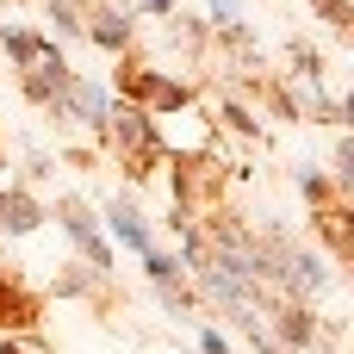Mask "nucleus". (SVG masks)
Instances as JSON below:
<instances>
[{
    "label": "nucleus",
    "instance_id": "nucleus-1",
    "mask_svg": "<svg viewBox=\"0 0 354 354\" xmlns=\"http://www.w3.org/2000/svg\"><path fill=\"white\" fill-rule=\"evenodd\" d=\"M100 131H106V143L124 156V168H131L137 180H149V174H156V162H162V131H156V112H143V106L131 100V106H112V112L100 118Z\"/></svg>",
    "mask_w": 354,
    "mask_h": 354
},
{
    "label": "nucleus",
    "instance_id": "nucleus-2",
    "mask_svg": "<svg viewBox=\"0 0 354 354\" xmlns=\"http://www.w3.org/2000/svg\"><path fill=\"white\" fill-rule=\"evenodd\" d=\"M124 93H131L143 112H180V106H193V87H180V81H168V75H149L143 62L124 68Z\"/></svg>",
    "mask_w": 354,
    "mask_h": 354
},
{
    "label": "nucleus",
    "instance_id": "nucleus-3",
    "mask_svg": "<svg viewBox=\"0 0 354 354\" xmlns=\"http://www.w3.org/2000/svg\"><path fill=\"white\" fill-rule=\"evenodd\" d=\"M56 218H62V230L75 236V249L87 255V268H93V274H106V268H112V243H106V230L93 224V212H87L81 199H62V205H56Z\"/></svg>",
    "mask_w": 354,
    "mask_h": 354
},
{
    "label": "nucleus",
    "instance_id": "nucleus-4",
    "mask_svg": "<svg viewBox=\"0 0 354 354\" xmlns=\"http://www.w3.org/2000/svg\"><path fill=\"white\" fill-rule=\"evenodd\" d=\"M112 112V93L100 87V81H81V75H68V87H62V100H56V118H81V124H100Z\"/></svg>",
    "mask_w": 354,
    "mask_h": 354
},
{
    "label": "nucleus",
    "instance_id": "nucleus-5",
    "mask_svg": "<svg viewBox=\"0 0 354 354\" xmlns=\"http://www.w3.org/2000/svg\"><path fill=\"white\" fill-rule=\"evenodd\" d=\"M106 218H112V236H118L124 249H137V255H143V249L156 243V236H149V224H143V212H137L131 199H112V205H106Z\"/></svg>",
    "mask_w": 354,
    "mask_h": 354
},
{
    "label": "nucleus",
    "instance_id": "nucleus-6",
    "mask_svg": "<svg viewBox=\"0 0 354 354\" xmlns=\"http://www.w3.org/2000/svg\"><path fill=\"white\" fill-rule=\"evenodd\" d=\"M0 44H6V56L19 62V68H31V62H44L56 44L50 37H37V31H19V25H0Z\"/></svg>",
    "mask_w": 354,
    "mask_h": 354
},
{
    "label": "nucleus",
    "instance_id": "nucleus-7",
    "mask_svg": "<svg viewBox=\"0 0 354 354\" xmlns=\"http://www.w3.org/2000/svg\"><path fill=\"white\" fill-rule=\"evenodd\" d=\"M87 19H93V25H81V31H87L100 50H124V44H131V19H124V12H106V6H100V12H87Z\"/></svg>",
    "mask_w": 354,
    "mask_h": 354
},
{
    "label": "nucleus",
    "instance_id": "nucleus-8",
    "mask_svg": "<svg viewBox=\"0 0 354 354\" xmlns=\"http://www.w3.org/2000/svg\"><path fill=\"white\" fill-rule=\"evenodd\" d=\"M0 224H6L12 236H25V230H37V224H44V212H37V199H31V193H19V187H12V193H6V205H0Z\"/></svg>",
    "mask_w": 354,
    "mask_h": 354
},
{
    "label": "nucleus",
    "instance_id": "nucleus-9",
    "mask_svg": "<svg viewBox=\"0 0 354 354\" xmlns=\"http://www.w3.org/2000/svg\"><path fill=\"white\" fill-rule=\"evenodd\" d=\"M280 317V348H305L311 336H317V317L305 311V305H286V311H274Z\"/></svg>",
    "mask_w": 354,
    "mask_h": 354
},
{
    "label": "nucleus",
    "instance_id": "nucleus-10",
    "mask_svg": "<svg viewBox=\"0 0 354 354\" xmlns=\"http://www.w3.org/2000/svg\"><path fill=\"white\" fill-rule=\"evenodd\" d=\"M317 230L330 236L336 261H348V255H354V230H348V212H342V205H324V212H317Z\"/></svg>",
    "mask_w": 354,
    "mask_h": 354
},
{
    "label": "nucleus",
    "instance_id": "nucleus-11",
    "mask_svg": "<svg viewBox=\"0 0 354 354\" xmlns=\"http://www.w3.org/2000/svg\"><path fill=\"white\" fill-rule=\"evenodd\" d=\"M0 324H6V330H12V324H31V299H25L6 274H0Z\"/></svg>",
    "mask_w": 354,
    "mask_h": 354
},
{
    "label": "nucleus",
    "instance_id": "nucleus-12",
    "mask_svg": "<svg viewBox=\"0 0 354 354\" xmlns=\"http://www.w3.org/2000/svg\"><path fill=\"white\" fill-rule=\"evenodd\" d=\"M50 19H56V31H62V37H75V31H81V12H75L68 0H50Z\"/></svg>",
    "mask_w": 354,
    "mask_h": 354
},
{
    "label": "nucleus",
    "instance_id": "nucleus-13",
    "mask_svg": "<svg viewBox=\"0 0 354 354\" xmlns=\"http://www.w3.org/2000/svg\"><path fill=\"white\" fill-rule=\"evenodd\" d=\"M348 180H354V143L342 137L336 143V187H348Z\"/></svg>",
    "mask_w": 354,
    "mask_h": 354
},
{
    "label": "nucleus",
    "instance_id": "nucleus-14",
    "mask_svg": "<svg viewBox=\"0 0 354 354\" xmlns=\"http://www.w3.org/2000/svg\"><path fill=\"white\" fill-rule=\"evenodd\" d=\"M299 187H305V199H317V205L330 199V180H324V174H299Z\"/></svg>",
    "mask_w": 354,
    "mask_h": 354
},
{
    "label": "nucleus",
    "instance_id": "nucleus-15",
    "mask_svg": "<svg viewBox=\"0 0 354 354\" xmlns=\"http://www.w3.org/2000/svg\"><path fill=\"white\" fill-rule=\"evenodd\" d=\"M311 6H317L330 25H348V0H311Z\"/></svg>",
    "mask_w": 354,
    "mask_h": 354
},
{
    "label": "nucleus",
    "instance_id": "nucleus-16",
    "mask_svg": "<svg viewBox=\"0 0 354 354\" xmlns=\"http://www.w3.org/2000/svg\"><path fill=\"white\" fill-rule=\"evenodd\" d=\"M212 12H218V25H236L243 19V0H212Z\"/></svg>",
    "mask_w": 354,
    "mask_h": 354
},
{
    "label": "nucleus",
    "instance_id": "nucleus-17",
    "mask_svg": "<svg viewBox=\"0 0 354 354\" xmlns=\"http://www.w3.org/2000/svg\"><path fill=\"white\" fill-rule=\"evenodd\" d=\"M199 348H205V354H230V348H224V342H218V336H212V330L199 336Z\"/></svg>",
    "mask_w": 354,
    "mask_h": 354
},
{
    "label": "nucleus",
    "instance_id": "nucleus-18",
    "mask_svg": "<svg viewBox=\"0 0 354 354\" xmlns=\"http://www.w3.org/2000/svg\"><path fill=\"white\" fill-rule=\"evenodd\" d=\"M143 12H174V0H137Z\"/></svg>",
    "mask_w": 354,
    "mask_h": 354
},
{
    "label": "nucleus",
    "instance_id": "nucleus-19",
    "mask_svg": "<svg viewBox=\"0 0 354 354\" xmlns=\"http://www.w3.org/2000/svg\"><path fill=\"white\" fill-rule=\"evenodd\" d=\"M0 354H19V348H12V342H0Z\"/></svg>",
    "mask_w": 354,
    "mask_h": 354
},
{
    "label": "nucleus",
    "instance_id": "nucleus-20",
    "mask_svg": "<svg viewBox=\"0 0 354 354\" xmlns=\"http://www.w3.org/2000/svg\"><path fill=\"white\" fill-rule=\"evenodd\" d=\"M0 205H6V193H0Z\"/></svg>",
    "mask_w": 354,
    "mask_h": 354
}]
</instances>
